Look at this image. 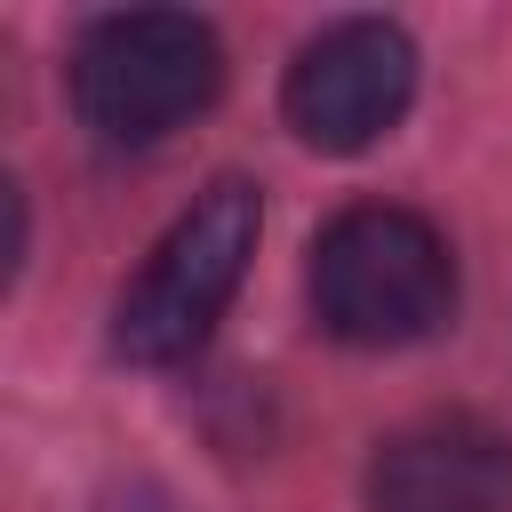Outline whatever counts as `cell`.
Here are the masks:
<instances>
[{"label":"cell","instance_id":"6da1fadb","mask_svg":"<svg viewBox=\"0 0 512 512\" xmlns=\"http://www.w3.org/2000/svg\"><path fill=\"white\" fill-rule=\"evenodd\" d=\"M312 312L336 344L392 352L456 312V256L432 216L360 200L312 240Z\"/></svg>","mask_w":512,"mask_h":512},{"label":"cell","instance_id":"277c9868","mask_svg":"<svg viewBox=\"0 0 512 512\" xmlns=\"http://www.w3.org/2000/svg\"><path fill=\"white\" fill-rule=\"evenodd\" d=\"M416 96V40L384 16H336L320 24L288 80H280V112L312 152H360L376 144Z\"/></svg>","mask_w":512,"mask_h":512},{"label":"cell","instance_id":"3957f363","mask_svg":"<svg viewBox=\"0 0 512 512\" xmlns=\"http://www.w3.org/2000/svg\"><path fill=\"white\" fill-rule=\"evenodd\" d=\"M256 232H264L256 184H248V176H216V184L160 232V248L144 256V272L120 288V304H112V344H120V360L168 368V360L200 352L208 328L224 320L232 288L248 280Z\"/></svg>","mask_w":512,"mask_h":512},{"label":"cell","instance_id":"5b68a950","mask_svg":"<svg viewBox=\"0 0 512 512\" xmlns=\"http://www.w3.org/2000/svg\"><path fill=\"white\" fill-rule=\"evenodd\" d=\"M368 512H512V440L480 416H416L368 456Z\"/></svg>","mask_w":512,"mask_h":512},{"label":"cell","instance_id":"7a4b0ae2","mask_svg":"<svg viewBox=\"0 0 512 512\" xmlns=\"http://www.w3.org/2000/svg\"><path fill=\"white\" fill-rule=\"evenodd\" d=\"M224 88V48L184 8H128L96 16L72 48V104L80 128L112 152H144L208 112Z\"/></svg>","mask_w":512,"mask_h":512}]
</instances>
